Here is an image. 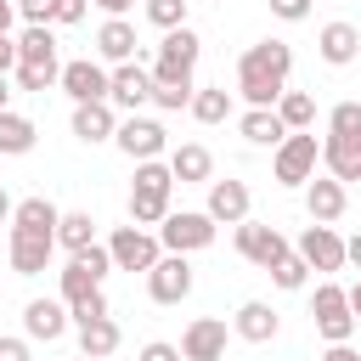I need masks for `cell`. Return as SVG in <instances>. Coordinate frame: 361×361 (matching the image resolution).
Segmentation results:
<instances>
[{"mask_svg":"<svg viewBox=\"0 0 361 361\" xmlns=\"http://www.w3.org/2000/svg\"><path fill=\"white\" fill-rule=\"evenodd\" d=\"M11 214H17V203H11V192L0 186V226H11Z\"/></svg>","mask_w":361,"mask_h":361,"instance_id":"cell-50","label":"cell"},{"mask_svg":"<svg viewBox=\"0 0 361 361\" xmlns=\"http://www.w3.org/2000/svg\"><path fill=\"white\" fill-rule=\"evenodd\" d=\"M276 113H282L288 130H310V124H316V96H310V90H282Z\"/></svg>","mask_w":361,"mask_h":361,"instance_id":"cell-33","label":"cell"},{"mask_svg":"<svg viewBox=\"0 0 361 361\" xmlns=\"http://www.w3.org/2000/svg\"><path fill=\"white\" fill-rule=\"evenodd\" d=\"M118 322L113 316H96V322H79V355L85 361H107L113 350H118Z\"/></svg>","mask_w":361,"mask_h":361,"instance_id":"cell-28","label":"cell"},{"mask_svg":"<svg viewBox=\"0 0 361 361\" xmlns=\"http://www.w3.org/2000/svg\"><path fill=\"white\" fill-rule=\"evenodd\" d=\"M237 254H243L248 265L271 271V265H276L282 254H293V248H288V237H282L276 226H265V220H254V214H248V220H237Z\"/></svg>","mask_w":361,"mask_h":361,"instance_id":"cell-10","label":"cell"},{"mask_svg":"<svg viewBox=\"0 0 361 361\" xmlns=\"http://www.w3.org/2000/svg\"><path fill=\"white\" fill-rule=\"evenodd\" d=\"M322 361H361V350H350V344H327Z\"/></svg>","mask_w":361,"mask_h":361,"instance_id":"cell-47","label":"cell"},{"mask_svg":"<svg viewBox=\"0 0 361 361\" xmlns=\"http://www.w3.org/2000/svg\"><path fill=\"white\" fill-rule=\"evenodd\" d=\"M344 293H350V310H355V322H361V276H355V282H350Z\"/></svg>","mask_w":361,"mask_h":361,"instance_id":"cell-51","label":"cell"},{"mask_svg":"<svg viewBox=\"0 0 361 361\" xmlns=\"http://www.w3.org/2000/svg\"><path fill=\"white\" fill-rule=\"evenodd\" d=\"M113 141H118V152H124V158H135V164H147V158H169V130H164L158 118H147V113L118 118Z\"/></svg>","mask_w":361,"mask_h":361,"instance_id":"cell-9","label":"cell"},{"mask_svg":"<svg viewBox=\"0 0 361 361\" xmlns=\"http://www.w3.org/2000/svg\"><path fill=\"white\" fill-rule=\"evenodd\" d=\"M113 130H118V113H113V102H73V135H79L85 147H96V141H113Z\"/></svg>","mask_w":361,"mask_h":361,"instance_id":"cell-22","label":"cell"},{"mask_svg":"<svg viewBox=\"0 0 361 361\" xmlns=\"http://www.w3.org/2000/svg\"><path fill=\"white\" fill-rule=\"evenodd\" d=\"M197 124H226L231 118V90L226 85H209V90H192V107H186Z\"/></svg>","mask_w":361,"mask_h":361,"instance_id":"cell-31","label":"cell"},{"mask_svg":"<svg viewBox=\"0 0 361 361\" xmlns=\"http://www.w3.org/2000/svg\"><path fill=\"white\" fill-rule=\"evenodd\" d=\"M186 6H192V0H147V23L164 28V34H169V28H186Z\"/></svg>","mask_w":361,"mask_h":361,"instance_id":"cell-36","label":"cell"},{"mask_svg":"<svg viewBox=\"0 0 361 361\" xmlns=\"http://www.w3.org/2000/svg\"><path fill=\"white\" fill-rule=\"evenodd\" d=\"M322 169L338 180H361V135H333L322 141Z\"/></svg>","mask_w":361,"mask_h":361,"instance_id":"cell-23","label":"cell"},{"mask_svg":"<svg viewBox=\"0 0 361 361\" xmlns=\"http://www.w3.org/2000/svg\"><path fill=\"white\" fill-rule=\"evenodd\" d=\"M310 322H316V338H322V344H350V333H355V310H350V293H344L333 276L316 282Z\"/></svg>","mask_w":361,"mask_h":361,"instance_id":"cell-5","label":"cell"},{"mask_svg":"<svg viewBox=\"0 0 361 361\" xmlns=\"http://www.w3.org/2000/svg\"><path fill=\"white\" fill-rule=\"evenodd\" d=\"M231 333H237V338H248V344H271V338L282 333V316H276L265 299H243V305H237V316H231Z\"/></svg>","mask_w":361,"mask_h":361,"instance_id":"cell-20","label":"cell"},{"mask_svg":"<svg viewBox=\"0 0 361 361\" xmlns=\"http://www.w3.org/2000/svg\"><path fill=\"white\" fill-rule=\"evenodd\" d=\"M344 203H350V192H344L338 175H310V180H305V209H310V220L333 226V220L344 214Z\"/></svg>","mask_w":361,"mask_h":361,"instance_id":"cell-19","label":"cell"},{"mask_svg":"<svg viewBox=\"0 0 361 361\" xmlns=\"http://www.w3.org/2000/svg\"><path fill=\"white\" fill-rule=\"evenodd\" d=\"M90 243H96V220H90V209H68L62 226H56V248L79 254V248H90Z\"/></svg>","mask_w":361,"mask_h":361,"instance_id":"cell-32","label":"cell"},{"mask_svg":"<svg viewBox=\"0 0 361 361\" xmlns=\"http://www.w3.org/2000/svg\"><path fill=\"white\" fill-rule=\"evenodd\" d=\"M271 282H276V288H288V293H293V288H305V282H310L305 254H299V248H293V254H282V259L271 265Z\"/></svg>","mask_w":361,"mask_h":361,"instance_id":"cell-35","label":"cell"},{"mask_svg":"<svg viewBox=\"0 0 361 361\" xmlns=\"http://www.w3.org/2000/svg\"><path fill=\"white\" fill-rule=\"evenodd\" d=\"M107 102L124 107V113H141V107L152 102V68H141L135 56H130V62H113V90H107Z\"/></svg>","mask_w":361,"mask_h":361,"instance_id":"cell-13","label":"cell"},{"mask_svg":"<svg viewBox=\"0 0 361 361\" xmlns=\"http://www.w3.org/2000/svg\"><path fill=\"white\" fill-rule=\"evenodd\" d=\"M197 56H203V39L192 34V23L186 28H169L158 39V56H152V85H192Z\"/></svg>","mask_w":361,"mask_h":361,"instance_id":"cell-3","label":"cell"},{"mask_svg":"<svg viewBox=\"0 0 361 361\" xmlns=\"http://www.w3.org/2000/svg\"><path fill=\"white\" fill-rule=\"evenodd\" d=\"M288 73H293V45L288 39H254L237 56V96L248 107H276L288 90Z\"/></svg>","mask_w":361,"mask_h":361,"instance_id":"cell-1","label":"cell"},{"mask_svg":"<svg viewBox=\"0 0 361 361\" xmlns=\"http://www.w3.org/2000/svg\"><path fill=\"white\" fill-rule=\"evenodd\" d=\"M0 361H28V338H11V333H0Z\"/></svg>","mask_w":361,"mask_h":361,"instance_id":"cell-44","label":"cell"},{"mask_svg":"<svg viewBox=\"0 0 361 361\" xmlns=\"http://www.w3.org/2000/svg\"><path fill=\"white\" fill-rule=\"evenodd\" d=\"M96 51H102V62H130L135 56V23L130 17H107L96 28Z\"/></svg>","mask_w":361,"mask_h":361,"instance_id":"cell-27","label":"cell"},{"mask_svg":"<svg viewBox=\"0 0 361 361\" xmlns=\"http://www.w3.org/2000/svg\"><path fill=\"white\" fill-rule=\"evenodd\" d=\"M107 271H113V248H107V243H90V248L68 254V265H62V299H68V305L90 299Z\"/></svg>","mask_w":361,"mask_h":361,"instance_id":"cell-7","label":"cell"},{"mask_svg":"<svg viewBox=\"0 0 361 361\" xmlns=\"http://www.w3.org/2000/svg\"><path fill=\"white\" fill-rule=\"evenodd\" d=\"M192 293V265H186V254H164L152 271H147V299L152 305H180Z\"/></svg>","mask_w":361,"mask_h":361,"instance_id":"cell-11","label":"cell"},{"mask_svg":"<svg viewBox=\"0 0 361 361\" xmlns=\"http://www.w3.org/2000/svg\"><path fill=\"white\" fill-rule=\"evenodd\" d=\"M220 226H237L248 220V186L243 180H209V203H203Z\"/></svg>","mask_w":361,"mask_h":361,"instance_id":"cell-24","label":"cell"},{"mask_svg":"<svg viewBox=\"0 0 361 361\" xmlns=\"http://www.w3.org/2000/svg\"><path fill=\"white\" fill-rule=\"evenodd\" d=\"M11 107V73H0V113Z\"/></svg>","mask_w":361,"mask_h":361,"instance_id":"cell-52","label":"cell"},{"mask_svg":"<svg viewBox=\"0 0 361 361\" xmlns=\"http://www.w3.org/2000/svg\"><path fill=\"white\" fill-rule=\"evenodd\" d=\"M271 11H276L282 23H305V17H310V0H271Z\"/></svg>","mask_w":361,"mask_h":361,"instance_id":"cell-42","label":"cell"},{"mask_svg":"<svg viewBox=\"0 0 361 361\" xmlns=\"http://www.w3.org/2000/svg\"><path fill=\"white\" fill-rule=\"evenodd\" d=\"M214 231H220V220H214L209 209H169V214L158 220L164 254H197V248L214 243Z\"/></svg>","mask_w":361,"mask_h":361,"instance_id":"cell-4","label":"cell"},{"mask_svg":"<svg viewBox=\"0 0 361 361\" xmlns=\"http://www.w3.org/2000/svg\"><path fill=\"white\" fill-rule=\"evenodd\" d=\"M316 164H322V141H316L310 130H288V141L271 152L276 186H305V180L316 175Z\"/></svg>","mask_w":361,"mask_h":361,"instance_id":"cell-6","label":"cell"},{"mask_svg":"<svg viewBox=\"0 0 361 361\" xmlns=\"http://www.w3.org/2000/svg\"><path fill=\"white\" fill-rule=\"evenodd\" d=\"M68 310H73V327H79V322H96V316H113V305H107V293H102V288H96L90 299H79V305H68Z\"/></svg>","mask_w":361,"mask_h":361,"instance_id":"cell-39","label":"cell"},{"mask_svg":"<svg viewBox=\"0 0 361 361\" xmlns=\"http://www.w3.org/2000/svg\"><path fill=\"white\" fill-rule=\"evenodd\" d=\"M6 254H11V271L17 276H39L56 254V237H39V231H6Z\"/></svg>","mask_w":361,"mask_h":361,"instance_id":"cell-16","label":"cell"},{"mask_svg":"<svg viewBox=\"0 0 361 361\" xmlns=\"http://www.w3.org/2000/svg\"><path fill=\"white\" fill-rule=\"evenodd\" d=\"M169 192H175L169 158L135 164V180H130V220H135V226H158V220L169 214Z\"/></svg>","mask_w":361,"mask_h":361,"instance_id":"cell-2","label":"cell"},{"mask_svg":"<svg viewBox=\"0 0 361 361\" xmlns=\"http://www.w3.org/2000/svg\"><path fill=\"white\" fill-rule=\"evenodd\" d=\"M299 254H305L310 271H344V265H350V259H344V237H338L333 226H322V220H310V226L299 231Z\"/></svg>","mask_w":361,"mask_h":361,"instance_id":"cell-14","label":"cell"},{"mask_svg":"<svg viewBox=\"0 0 361 361\" xmlns=\"http://www.w3.org/2000/svg\"><path fill=\"white\" fill-rule=\"evenodd\" d=\"M56 85H62L73 102H107V90H113V68L79 56V62H62V79H56Z\"/></svg>","mask_w":361,"mask_h":361,"instance_id":"cell-12","label":"cell"},{"mask_svg":"<svg viewBox=\"0 0 361 361\" xmlns=\"http://www.w3.org/2000/svg\"><path fill=\"white\" fill-rule=\"evenodd\" d=\"M344 259H350V265H361V231H355V237H344Z\"/></svg>","mask_w":361,"mask_h":361,"instance_id":"cell-49","label":"cell"},{"mask_svg":"<svg viewBox=\"0 0 361 361\" xmlns=\"http://www.w3.org/2000/svg\"><path fill=\"white\" fill-rule=\"evenodd\" d=\"M180 355L186 361H226V322L220 316H197L180 333Z\"/></svg>","mask_w":361,"mask_h":361,"instance_id":"cell-17","label":"cell"},{"mask_svg":"<svg viewBox=\"0 0 361 361\" xmlns=\"http://www.w3.org/2000/svg\"><path fill=\"white\" fill-rule=\"evenodd\" d=\"M316 51H322V62H327V68H344V62H355V56H361V28H355V23H344V17H333V23H322Z\"/></svg>","mask_w":361,"mask_h":361,"instance_id":"cell-18","label":"cell"},{"mask_svg":"<svg viewBox=\"0 0 361 361\" xmlns=\"http://www.w3.org/2000/svg\"><path fill=\"white\" fill-rule=\"evenodd\" d=\"M23 23H56V0H17Z\"/></svg>","mask_w":361,"mask_h":361,"instance_id":"cell-40","label":"cell"},{"mask_svg":"<svg viewBox=\"0 0 361 361\" xmlns=\"http://www.w3.org/2000/svg\"><path fill=\"white\" fill-rule=\"evenodd\" d=\"M169 169H175L180 186H209L214 180V152L203 141H180V147H169Z\"/></svg>","mask_w":361,"mask_h":361,"instance_id":"cell-21","label":"cell"},{"mask_svg":"<svg viewBox=\"0 0 361 361\" xmlns=\"http://www.w3.org/2000/svg\"><path fill=\"white\" fill-rule=\"evenodd\" d=\"M135 361H186V355H180V344L152 338V344H141V355H135Z\"/></svg>","mask_w":361,"mask_h":361,"instance_id":"cell-41","label":"cell"},{"mask_svg":"<svg viewBox=\"0 0 361 361\" xmlns=\"http://www.w3.org/2000/svg\"><path fill=\"white\" fill-rule=\"evenodd\" d=\"M17 62H56V34H51V23H23V34H17Z\"/></svg>","mask_w":361,"mask_h":361,"instance_id":"cell-29","label":"cell"},{"mask_svg":"<svg viewBox=\"0 0 361 361\" xmlns=\"http://www.w3.org/2000/svg\"><path fill=\"white\" fill-rule=\"evenodd\" d=\"M90 0H56V23H85Z\"/></svg>","mask_w":361,"mask_h":361,"instance_id":"cell-43","label":"cell"},{"mask_svg":"<svg viewBox=\"0 0 361 361\" xmlns=\"http://www.w3.org/2000/svg\"><path fill=\"white\" fill-rule=\"evenodd\" d=\"M17 68V34H0V73Z\"/></svg>","mask_w":361,"mask_h":361,"instance_id":"cell-45","label":"cell"},{"mask_svg":"<svg viewBox=\"0 0 361 361\" xmlns=\"http://www.w3.org/2000/svg\"><path fill=\"white\" fill-rule=\"evenodd\" d=\"M56 226H62V209L51 203V197H23L17 203V214H11V231H39V237H56Z\"/></svg>","mask_w":361,"mask_h":361,"instance_id":"cell-26","label":"cell"},{"mask_svg":"<svg viewBox=\"0 0 361 361\" xmlns=\"http://www.w3.org/2000/svg\"><path fill=\"white\" fill-rule=\"evenodd\" d=\"M68 327H73V310H68V299H28V305H23V333H28V338H39V344H56Z\"/></svg>","mask_w":361,"mask_h":361,"instance_id":"cell-15","label":"cell"},{"mask_svg":"<svg viewBox=\"0 0 361 361\" xmlns=\"http://www.w3.org/2000/svg\"><path fill=\"white\" fill-rule=\"evenodd\" d=\"M90 6H102V11H107V17H124V11H130V6H135V0H90Z\"/></svg>","mask_w":361,"mask_h":361,"instance_id":"cell-48","label":"cell"},{"mask_svg":"<svg viewBox=\"0 0 361 361\" xmlns=\"http://www.w3.org/2000/svg\"><path fill=\"white\" fill-rule=\"evenodd\" d=\"M11 79H17V90H51L62 79V62H17Z\"/></svg>","mask_w":361,"mask_h":361,"instance_id":"cell-34","label":"cell"},{"mask_svg":"<svg viewBox=\"0 0 361 361\" xmlns=\"http://www.w3.org/2000/svg\"><path fill=\"white\" fill-rule=\"evenodd\" d=\"M327 130H333V135H361V102H338V107L327 113Z\"/></svg>","mask_w":361,"mask_h":361,"instance_id":"cell-38","label":"cell"},{"mask_svg":"<svg viewBox=\"0 0 361 361\" xmlns=\"http://www.w3.org/2000/svg\"><path fill=\"white\" fill-rule=\"evenodd\" d=\"M23 17H17V0H0V34H11Z\"/></svg>","mask_w":361,"mask_h":361,"instance_id":"cell-46","label":"cell"},{"mask_svg":"<svg viewBox=\"0 0 361 361\" xmlns=\"http://www.w3.org/2000/svg\"><path fill=\"white\" fill-rule=\"evenodd\" d=\"M107 248H113V271H152L158 259H164V243H158V231H147V226H113V237H107Z\"/></svg>","mask_w":361,"mask_h":361,"instance_id":"cell-8","label":"cell"},{"mask_svg":"<svg viewBox=\"0 0 361 361\" xmlns=\"http://www.w3.org/2000/svg\"><path fill=\"white\" fill-rule=\"evenodd\" d=\"M237 130H243V141H254V147H282V141H288V124H282L276 107H248V113L237 118Z\"/></svg>","mask_w":361,"mask_h":361,"instance_id":"cell-25","label":"cell"},{"mask_svg":"<svg viewBox=\"0 0 361 361\" xmlns=\"http://www.w3.org/2000/svg\"><path fill=\"white\" fill-rule=\"evenodd\" d=\"M192 90H197V85H152V107L180 113V107H192Z\"/></svg>","mask_w":361,"mask_h":361,"instance_id":"cell-37","label":"cell"},{"mask_svg":"<svg viewBox=\"0 0 361 361\" xmlns=\"http://www.w3.org/2000/svg\"><path fill=\"white\" fill-rule=\"evenodd\" d=\"M34 135H39L34 118H23V113H11V107L0 113V158H23V152L34 147Z\"/></svg>","mask_w":361,"mask_h":361,"instance_id":"cell-30","label":"cell"}]
</instances>
